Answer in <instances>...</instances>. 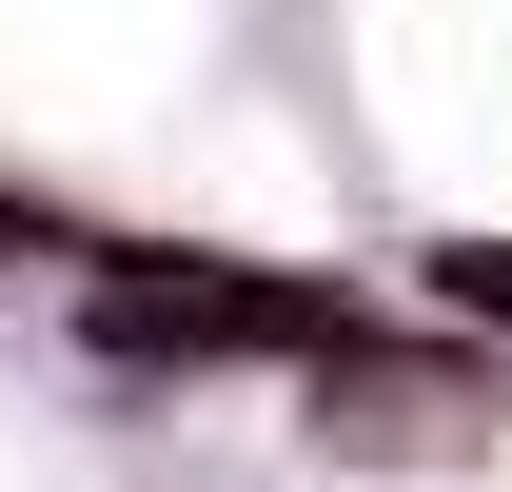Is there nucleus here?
Masks as SVG:
<instances>
[{
  "instance_id": "obj_1",
  "label": "nucleus",
  "mask_w": 512,
  "mask_h": 492,
  "mask_svg": "<svg viewBox=\"0 0 512 492\" xmlns=\"http://www.w3.org/2000/svg\"><path fill=\"white\" fill-rule=\"evenodd\" d=\"M316 433H335V453H512V394H493L473 355H394V335H335Z\"/></svg>"
},
{
  "instance_id": "obj_2",
  "label": "nucleus",
  "mask_w": 512,
  "mask_h": 492,
  "mask_svg": "<svg viewBox=\"0 0 512 492\" xmlns=\"http://www.w3.org/2000/svg\"><path fill=\"white\" fill-rule=\"evenodd\" d=\"M99 335L119 355H256V335H335L296 276H99Z\"/></svg>"
}]
</instances>
